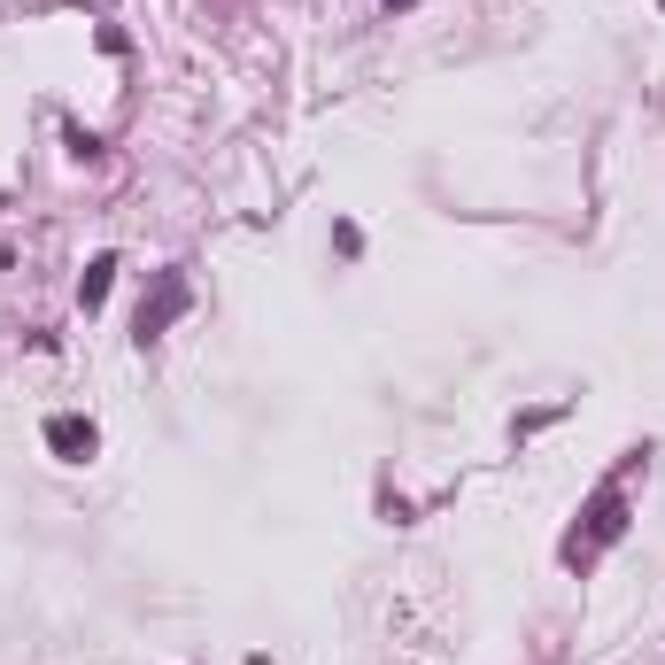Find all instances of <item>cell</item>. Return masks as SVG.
Wrapping results in <instances>:
<instances>
[{"label": "cell", "mask_w": 665, "mask_h": 665, "mask_svg": "<svg viewBox=\"0 0 665 665\" xmlns=\"http://www.w3.org/2000/svg\"><path fill=\"white\" fill-rule=\"evenodd\" d=\"M47 441H55L62 457H93V426H86V418H55V426H47Z\"/></svg>", "instance_id": "cell-1"}, {"label": "cell", "mask_w": 665, "mask_h": 665, "mask_svg": "<svg viewBox=\"0 0 665 665\" xmlns=\"http://www.w3.org/2000/svg\"><path fill=\"white\" fill-rule=\"evenodd\" d=\"M109 271H116L109 256H101V263H93V271H86V302H101V294H109Z\"/></svg>", "instance_id": "cell-2"}, {"label": "cell", "mask_w": 665, "mask_h": 665, "mask_svg": "<svg viewBox=\"0 0 665 665\" xmlns=\"http://www.w3.org/2000/svg\"><path fill=\"white\" fill-rule=\"evenodd\" d=\"M387 8H410V0H387Z\"/></svg>", "instance_id": "cell-3"}]
</instances>
